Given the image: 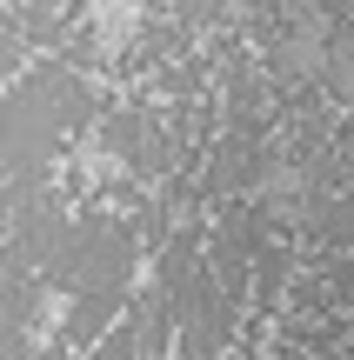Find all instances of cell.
I'll return each instance as SVG.
<instances>
[{
  "instance_id": "obj_5",
  "label": "cell",
  "mask_w": 354,
  "mask_h": 360,
  "mask_svg": "<svg viewBox=\"0 0 354 360\" xmlns=\"http://www.w3.org/2000/svg\"><path fill=\"white\" fill-rule=\"evenodd\" d=\"M267 360H315V354H308V347H294V340H274V354H267Z\"/></svg>"
},
{
  "instance_id": "obj_4",
  "label": "cell",
  "mask_w": 354,
  "mask_h": 360,
  "mask_svg": "<svg viewBox=\"0 0 354 360\" xmlns=\"http://www.w3.org/2000/svg\"><path fill=\"white\" fill-rule=\"evenodd\" d=\"M87 360H141V314L127 307V314H120V327H114V334H107Z\"/></svg>"
},
{
  "instance_id": "obj_3",
  "label": "cell",
  "mask_w": 354,
  "mask_h": 360,
  "mask_svg": "<svg viewBox=\"0 0 354 360\" xmlns=\"http://www.w3.org/2000/svg\"><path fill=\"white\" fill-rule=\"evenodd\" d=\"M208 267H214V281L227 287L234 307H254V260H248V247H241L221 220H214V233H208Z\"/></svg>"
},
{
  "instance_id": "obj_2",
  "label": "cell",
  "mask_w": 354,
  "mask_h": 360,
  "mask_svg": "<svg viewBox=\"0 0 354 360\" xmlns=\"http://www.w3.org/2000/svg\"><path fill=\"white\" fill-rule=\"evenodd\" d=\"M141 220L134 214H114V207L87 200L74 220V240H67V254L47 267V294H67V300H120V307H134V294H141Z\"/></svg>"
},
{
  "instance_id": "obj_1",
  "label": "cell",
  "mask_w": 354,
  "mask_h": 360,
  "mask_svg": "<svg viewBox=\"0 0 354 360\" xmlns=\"http://www.w3.org/2000/svg\"><path fill=\"white\" fill-rule=\"evenodd\" d=\"M107 120V94L67 60H34L13 74L0 101V160H7V220L27 214L40 193H53V160L74 154V141H94Z\"/></svg>"
}]
</instances>
